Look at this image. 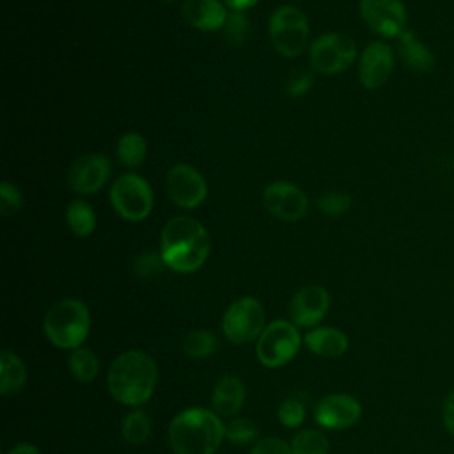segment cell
I'll return each mask as SVG.
<instances>
[{
    "mask_svg": "<svg viewBox=\"0 0 454 454\" xmlns=\"http://www.w3.org/2000/svg\"><path fill=\"white\" fill-rule=\"evenodd\" d=\"M314 85V74L307 69H294L286 82V94L289 98L305 96Z\"/></svg>",
    "mask_w": 454,
    "mask_h": 454,
    "instance_id": "obj_33",
    "label": "cell"
},
{
    "mask_svg": "<svg viewBox=\"0 0 454 454\" xmlns=\"http://www.w3.org/2000/svg\"><path fill=\"white\" fill-rule=\"evenodd\" d=\"M266 211L282 222H298L307 215L309 200L305 192L289 181H271L262 190Z\"/></svg>",
    "mask_w": 454,
    "mask_h": 454,
    "instance_id": "obj_12",
    "label": "cell"
},
{
    "mask_svg": "<svg viewBox=\"0 0 454 454\" xmlns=\"http://www.w3.org/2000/svg\"><path fill=\"white\" fill-rule=\"evenodd\" d=\"M112 176V160L103 153H87L76 158L67 172V184L78 195L99 192Z\"/></svg>",
    "mask_w": 454,
    "mask_h": 454,
    "instance_id": "obj_13",
    "label": "cell"
},
{
    "mask_svg": "<svg viewBox=\"0 0 454 454\" xmlns=\"http://www.w3.org/2000/svg\"><path fill=\"white\" fill-rule=\"evenodd\" d=\"M161 2H176V0H161Z\"/></svg>",
    "mask_w": 454,
    "mask_h": 454,
    "instance_id": "obj_39",
    "label": "cell"
},
{
    "mask_svg": "<svg viewBox=\"0 0 454 454\" xmlns=\"http://www.w3.org/2000/svg\"><path fill=\"white\" fill-rule=\"evenodd\" d=\"M316 422L326 429H348L362 415L360 403L349 394H330L316 404Z\"/></svg>",
    "mask_w": 454,
    "mask_h": 454,
    "instance_id": "obj_15",
    "label": "cell"
},
{
    "mask_svg": "<svg viewBox=\"0 0 454 454\" xmlns=\"http://www.w3.org/2000/svg\"><path fill=\"white\" fill-rule=\"evenodd\" d=\"M301 337L294 323L277 319L270 323L257 339V356L266 367L287 364L300 349Z\"/></svg>",
    "mask_w": 454,
    "mask_h": 454,
    "instance_id": "obj_9",
    "label": "cell"
},
{
    "mask_svg": "<svg viewBox=\"0 0 454 454\" xmlns=\"http://www.w3.org/2000/svg\"><path fill=\"white\" fill-rule=\"evenodd\" d=\"M211 238L206 227L186 215L170 218L160 238V254L167 268L176 273H193L207 259Z\"/></svg>",
    "mask_w": 454,
    "mask_h": 454,
    "instance_id": "obj_1",
    "label": "cell"
},
{
    "mask_svg": "<svg viewBox=\"0 0 454 454\" xmlns=\"http://www.w3.org/2000/svg\"><path fill=\"white\" fill-rule=\"evenodd\" d=\"M66 225L78 238H89L98 225V216L92 206L82 199H74L66 207Z\"/></svg>",
    "mask_w": 454,
    "mask_h": 454,
    "instance_id": "obj_21",
    "label": "cell"
},
{
    "mask_svg": "<svg viewBox=\"0 0 454 454\" xmlns=\"http://www.w3.org/2000/svg\"><path fill=\"white\" fill-rule=\"evenodd\" d=\"M293 454H328V440L321 431L305 429L291 442Z\"/></svg>",
    "mask_w": 454,
    "mask_h": 454,
    "instance_id": "obj_26",
    "label": "cell"
},
{
    "mask_svg": "<svg viewBox=\"0 0 454 454\" xmlns=\"http://www.w3.org/2000/svg\"><path fill=\"white\" fill-rule=\"evenodd\" d=\"M213 410L216 415L229 417L241 410L245 403V387L236 376H223L213 388Z\"/></svg>",
    "mask_w": 454,
    "mask_h": 454,
    "instance_id": "obj_19",
    "label": "cell"
},
{
    "mask_svg": "<svg viewBox=\"0 0 454 454\" xmlns=\"http://www.w3.org/2000/svg\"><path fill=\"white\" fill-rule=\"evenodd\" d=\"M115 213L128 222L145 220L154 206V193L145 177L128 172L119 176L108 192Z\"/></svg>",
    "mask_w": 454,
    "mask_h": 454,
    "instance_id": "obj_6",
    "label": "cell"
},
{
    "mask_svg": "<svg viewBox=\"0 0 454 454\" xmlns=\"http://www.w3.org/2000/svg\"><path fill=\"white\" fill-rule=\"evenodd\" d=\"M147 154V142L138 131H126L119 137L115 145L117 161L126 168H137L142 165Z\"/></svg>",
    "mask_w": 454,
    "mask_h": 454,
    "instance_id": "obj_22",
    "label": "cell"
},
{
    "mask_svg": "<svg viewBox=\"0 0 454 454\" xmlns=\"http://www.w3.org/2000/svg\"><path fill=\"white\" fill-rule=\"evenodd\" d=\"M358 12L364 23L381 37H399L408 28L403 0H360Z\"/></svg>",
    "mask_w": 454,
    "mask_h": 454,
    "instance_id": "obj_10",
    "label": "cell"
},
{
    "mask_svg": "<svg viewBox=\"0 0 454 454\" xmlns=\"http://www.w3.org/2000/svg\"><path fill=\"white\" fill-rule=\"evenodd\" d=\"M231 11H247L254 7L259 0H222Z\"/></svg>",
    "mask_w": 454,
    "mask_h": 454,
    "instance_id": "obj_37",
    "label": "cell"
},
{
    "mask_svg": "<svg viewBox=\"0 0 454 454\" xmlns=\"http://www.w3.org/2000/svg\"><path fill=\"white\" fill-rule=\"evenodd\" d=\"M351 197L346 192H339V190H330L325 192L317 197V209L326 215V216H342L344 213H348L351 209Z\"/></svg>",
    "mask_w": 454,
    "mask_h": 454,
    "instance_id": "obj_29",
    "label": "cell"
},
{
    "mask_svg": "<svg viewBox=\"0 0 454 454\" xmlns=\"http://www.w3.org/2000/svg\"><path fill=\"white\" fill-rule=\"evenodd\" d=\"M7 454H39V450L30 443H20V445L12 447Z\"/></svg>",
    "mask_w": 454,
    "mask_h": 454,
    "instance_id": "obj_38",
    "label": "cell"
},
{
    "mask_svg": "<svg viewBox=\"0 0 454 454\" xmlns=\"http://www.w3.org/2000/svg\"><path fill=\"white\" fill-rule=\"evenodd\" d=\"M330 309V294L323 286L310 284L294 293L289 303V314L296 326L317 325Z\"/></svg>",
    "mask_w": 454,
    "mask_h": 454,
    "instance_id": "obj_16",
    "label": "cell"
},
{
    "mask_svg": "<svg viewBox=\"0 0 454 454\" xmlns=\"http://www.w3.org/2000/svg\"><path fill=\"white\" fill-rule=\"evenodd\" d=\"M397 53L401 62L417 74H426L433 71L436 64V57L431 48L424 44L411 28H406L397 37Z\"/></svg>",
    "mask_w": 454,
    "mask_h": 454,
    "instance_id": "obj_18",
    "label": "cell"
},
{
    "mask_svg": "<svg viewBox=\"0 0 454 454\" xmlns=\"http://www.w3.org/2000/svg\"><path fill=\"white\" fill-rule=\"evenodd\" d=\"M358 48L353 37L342 32H325L309 46V62L316 73L337 74L346 71L356 59Z\"/></svg>",
    "mask_w": 454,
    "mask_h": 454,
    "instance_id": "obj_7",
    "label": "cell"
},
{
    "mask_svg": "<svg viewBox=\"0 0 454 454\" xmlns=\"http://www.w3.org/2000/svg\"><path fill=\"white\" fill-rule=\"evenodd\" d=\"M67 367L78 381L89 383L99 372V360L94 355V351L87 348H76L67 358Z\"/></svg>",
    "mask_w": 454,
    "mask_h": 454,
    "instance_id": "obj_24",
    "label": "cell"
},
{
    "mask_svg": "<svg viewBox=\"0 0 454 454\" xmlns=\"http://www.w3.org/2000/svg\"><path fill=\"white\" fill-rule=\"evenodd\" d=\"M183 349L190 358H207L216 349V337L207 330H195L186 335Z\"/></svg>",
    "mask_w": 454,
    "mask_h": 454,
    "instance_id": "obj_27",
    "label": "cell"
},
{
    "mask_svg": "<svg viewBox=\"0 0 454 454\" xmlns=\"http://www.w3.org/2000/svg\"><path fill=\"white\" fill-rule=\"evenodd\" d=\"M156 362L140 349L121 353L112 362L106 376L110 395L128 406H138L149 401L156 388Z\"/></svg>",
    "mask_w": 454,
    "mask_h": 454,
    "instance_id": "obj_2",
    "label": "cell"
},
{
    "mask_svg": "<svg viewBox=\"0 0 454 454\" xmlns=\"http://www.w3.org/2000/svg\"><path fill=\"white\" fill-rule=\"evenodd\" d=\"M264 309L254 296H241L232 301L222 319V330L232 344H245L259 339L264 326Z\"/></svg>",
    "mask_w": 454,
    "mask_h": 454,
    "instance_id": "obj_8",
    "label": "cell"
},
{
    "mask_svg": "<svg viewBox=\"0 0 454 454\" xmlns=\"http://www.w3.org/2000/svg\"><path fill=\"white\" fill-rule=\"evenodd\" d=\"M442 420L445 429L454 434V387L447 392L442 406Z\"/></svg>",
    "mask_w": 454,
    "mask_h": 454,
    "instance_id": "obj_36",
    "label": "cell"
},
{
    "mask_svg": "<svg viewBox=\"0 0 454 454\" xmlns=\"http://www.w3.org/2000/svg\"><path fill=\"white\" fill-rule=\"evenodd\" d=\"M163 266L165 262L161 259V254L156 252H144L133 261V271L138 277H151L154 273H160Z\"/></svg>",
    "mask_w": 454,
    "mask_h": 454,
    "instance_id": "obj_34",
    "label": "cell"
},
{
    "mask_svg": "<svg viewBox=\"0 0 454 454\" xmlns=\"http://www.w3.org/2000/svg\"><path fill=\"white\" fill-rule=\"evenodd\" d=\"M395 55L383 41L369 43L358 57V78L367 90L381 89L394 73Z\"/></svg>",
    "mask_w": 454,
    "mask_h": 454,
    "instance_id": "obj_14",
    "label": "cell"
},
{
    "mask_svg": "<svg viewBox=\"0 0 454 454\" xmlns=\"http://www.w3.org/2000/svg\"><path fill=\"white\" fill-rule=\"evenodd\" d=\"M222 34H223V39L231 46L243 44L250 35V21H248L245 11H229V16L222 28Z\"/></svg>",
    "mask_w": 454,
    "mask_h": 454,
    "instance_id": "obj_28",
    "label": "cell"
},
{
    "mask_svg": "<svg viewBox=\"0 0 454 454\" xmlns=\"http://www.w3.org/2000/svg\"><path fill=\"white\" fill-rule=\"evenodd\" d=\"M223 433L231 443L245 445L255 440V436L259 434V429H257V424L250 419H234L223 424Z\"/></svg>",
    "mask_w": 454,
    "mask_h": 454,
    "instance_id": "obj_30",
    "label": "cell"
},
{
    "mask_svg": "<svg viewBox=\"0 0 454 454\" xmlns=\"http://www.w3.org/2000/svg\"><path fill=\"white\" fill-rule=\"evenodd\" d=\"M250 454H293V449L284 440L271 436L259 440Z\"/></svg>",
    "mask_w": 454,
    "mask_h": 454,
    "instance_id": "obj_35",
    "label": "cell"
},
{
    "mask_svg": "<svg viewBox=\"0 0 454 454\" xmlns=\"http://www.w3.org/2000/svg\"><path fill=\"white\" fill-rule=\"evenodd\" d=\"M121 431H122V438L128 443L142 445L147 442L151 434V420L142 410H133L122 419Z\"/></svg>",
    "mask_w": 454,
    "mask_h": 454,
    "instance_id": "obj_25",
    "label": "cell"
},
{
    "mask_svg": "<svg viewBox=\"0 0 454 454\" xmlns=\"http://www.w3.org/2000/svg\"><path fill=\"white\" fill-rule=\"evenodd\" d=\"M305 346L319 355V356H328V358H337L346 353L348 349V337L344 332L330 326H319L310 330L305 335Z\"/></svg>",
    "mask_w": 454,
    "mask_h": 454,
    "instance_id": "obj_20",
    "label": "cell"
},
{
    "mask_svg": "<svg viewBox=\"0 0 454 454\" xmlns=\"http://www.w3.org/2000/svg\"><path fill=\"white\" fill-rule=\"evenodd\" d=\"M271 46L286 59H296L309 44V20L305 12L294 5H278L268 21Z\"/></svg>",
    "mask_w": 454,
    "mask_h": 454,
    "instance_id": "obj_5",
    "label": "cell"
},
{
    "mask_svg": "<svg viewBox=\"0 0 454 454\" xmlns=\"http://www.w3.org/2000/svg\"><path fill=\"white\" fill-rule=\"evenodd\" d=\"M223 436L222 420L207 408H186L168 426V443L176 454H215Z\"/></svg>",
    "mask_w": 454,
    "mask_h": 454,
    "instance_id": "obj_3",
    "label": "cell"
},
{
    "mask_svg": "<svg viewBox=\"0 0 454 454\" xmlns=\"http://www.w3.org/2000/svg\"><path fill=\"white\" fill-rule=\"evenodd\" d=\"M167 193L177 207L195 209L207 197V183L190 163H176L167 172Z\"/></svg>",
    "mask_w": 454,
    "mask_h": 454,
    "instance_id": "obj_11",
    "label": "cell"
},
{
    "mask_svg": "<svg viewBox=\"0 0 454 454\" xmlns=\"http://www.w3.org/2000/svg\"><path fill=\"white\" fill-rule=\"evenodd\" d=\"M25 204L23 193L20 188L9 181H2L0 184V211L4 216L18 213Z\"/></svg>",
    "mask_w": 454,
    "mask_h": 454,
    "instance_id": "obj_32",
    "label": "cell"
},
{
    "mask_svg": "<svg viewBox=\"0 0 454 454\" xmlns=\"http://www.w3.org/2000/svg\"><path fill=\"white\" fill-rule=\"evenodd\" d=\"M227 9L222 0H184L181 16L200 32H222L229 16Z\"/></svg>",
    "mask_w": 454,
    "mask_h": 454,
    "instance_id": "obj_17",
    "label": "cell"
},
{
    "mask_svg": "<svg viewBox=\"0 0 454 454\" xmlns=\"http://www.w3.org/2000/svg\"><path fill=\"white\" fill-rule=\"evenodd\" d=\"M27 381L25 364L12 351L4 349L0 353V392L9 395L18 392Z\"/></svg>",
    "mask_w": 454,
    "mask_h": 454,
    "instance_id": "obj_23",
    "label": "cell"
},
{
    "mask_svg": "<svg viewBox=\"0 0 454 454\" xmlns=\"http://www.w3.org/2000/svg\"><path fill=\"white\" fill-rule=\"evenodd\" d=\"M278 420L287 427H298L305 420V404L298 397H287L278 406Z\"/></svg>",
    "mask_w": 454,
    "mask_h": 454,
    "instance_id": "obj_31",
    "label": "cell"
},
{
    "mask_svg": "<svg viewBox=\"0 0 454 454\" xmlns=\"http://www.w3.org/2000/svg\"><path fill=\"white\" fill-rule=\"evenodd\" d=\"M48 340L62 349H76L83 344L90 330L89 309L83 301L66 298L57 301L43 321Z\"/></svg>",
    "mask_w": 454,
    "mask_h": 454,
    "instance_id": "obj_4",
    "label": "cell"
}]
</instances>
